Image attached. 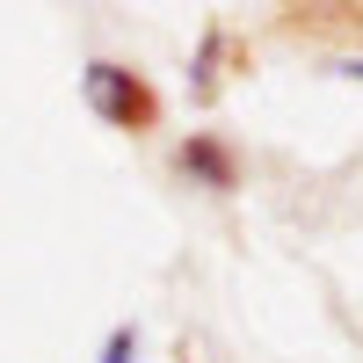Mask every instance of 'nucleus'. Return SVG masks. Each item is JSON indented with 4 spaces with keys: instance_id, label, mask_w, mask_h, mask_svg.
I'll use <instances>...</instances> for the list:
<instances>
[{
    "instance_id": "obj_4",
    "label": "nucleus",
    "mask_w": 363,
    "mask_h": 363,
    "mask_svg": "<svg viewBox=\"0 0 363 363\" xmlns=\"http://www.w3.org/2000/svg\"><path fill=\"white\" fill-rule=\"evenodd\" d=\"M95 363H138V327L116 320L109 335H102V349H95Z\"/></svg>"
},
{
    "instance_id": "obj_3",
    "label": "nucleus",
    "mask_w": 363,
    "mask_h": 363,
    "mask_svg": "<svg viewBox=\"0 0 363 363\" xmlns=\"http://www.w3.org/2000/svg\"><path fill=\"white\" fill-rule=\"evenodd\" d=\"M225 51H233V37H225L218 22H203V37H196V58H189V95H196V102H218Z\"/></svg>"
},
{
    "instance_id": "obj_5",
    "label": "nucleus",
    "mask_w": 363,
    "mask_h": 363,
    "mask_svg": "<svg viewBox=\"0 0 363 363\" xmlns=\"http://www.w3.org/2000/svg\"><path fill=\"white\" fill-rule=\"evenodd\" d=\"M327 73H335V80H363V51H335V58H327Z\"/></svg>"
},
{
    "instance_id": "obj_1",
    "label": "nucleus",
    "mask_w": 363,
    "mask_h": 363,
    "mask_svg": "<svg viewBox=\"0 0 363 363\" xmlns=\"http://www.w3.org/2000/svg\"><path fill=\"white\" fill-rule=\"evenodd\" d=\"M80 102L95 109V124H109V131H153V116H160L145 73L124 66V58H87L80 66Z\"/></svg>"
},
{
    "instance_id": "obj_2",
    "label": "nucleus",
    "mask_w": 363,
    "mask_h": 363,
    "mask_svg": "<svg viewBox=\"0 0 363 363\" xmlns=\"http://www.w3.org/2000/svg\"><path fill=\"white\" fill-rule=\"evenodd\" d=\"M174 174L196 182V189H211V196H233L240 189V160H233V145L218 131H189V138H182L174 145Z\"/></svg>"
},
{
    "instance_id": "obj_6",
    "label": "nucleus",
    "mask_w": 363,
    "mask_h": 363,
    "mask_svg": "<svg viewBox=\"0 0 363 363\" xmlns=\"http://www.w3.org/2000/svg\"><path fill=\"white\" fill-rule=\"evenodd\" d=\"M182 363H196V356H182Z\"/></svg>"
}]
</instances>
